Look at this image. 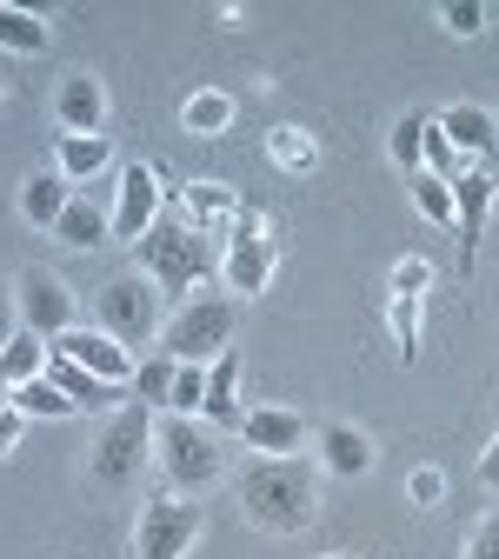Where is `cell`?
Returning a JSON list of instances; mask_svg holds the SVG:
<instances>
[{"instance_id": "1", "label": "cell", "mask_w": 499, "mask_h": 559, "mask_svg": "<svg viewBox=\"0 0 499 559\" xmlns=\"http://www.w3.org/2000/svg\"><path fill=\"white\" fill-rule=\"evenodd\" d=\"M240 513L273 533V539H294L320 520V479L307 460H260L247 479H240Z\"/></svg>"}, {"instance_id": "2", "label": "cell", "mask_w": 499, "mask_h": 559, "mask_svg": "<svg viewBox=\"0 0 499 559\" xmlns=\"http://www.w3.org/2000/svg\"><path fill=\"white\" fill-rule=\"evenodd\" d=\"M140 260H147V280L167 294V300H180L187 307V294L200 287V280L213 273V247L187 227V214H174V206H161V221L147 227V240L133 247Z\"/></svg>"}, {"instance_id": "3", "label": "cell", "mask_w": 499, "mask_h": 559, "mask_svg": "<svg viewBox=\"0 0 499 559\" xmlns=\"http://www.w3.org/2000/svg\"><path fill=\"white\" fill-rule=\"evenodd\" d=\"M154 453H161V473L174 493H200V486H213L227 473V453H221V433L200 427V419H154Z\"/></svg>"}, {"instance_id": "4", "label": "cell", "mask_w": 499, "mask_h": 559, "mask_svg": "<svg viewBox=\"0 0 499 559\" xmlns=\"http://www.w3.org/2000/svg\"><path fill=\"white\" fill-rule=\"evenodd\" d=\"M234 326H240V307L234 300H187L167 326H161V354L167 360H180V367H213L227 354V340H234Z\"/></svg>"}, {"instance_id": "5", "label": "cell", "mask_w": 499, "mask_h": 559, "mask_svg": "<svg viewBox=\"0 0 499 559\" xmlns=\"http://www.w3.org/2000/svg\"><path fill=\"white\" fill-rule=\"evenodd\" d=\"M94 320H100V333H114L127 354L133 346H147V340H161V287L147 273H120V280H107L100 287V300H94Z\"/></svg>"}, {"instance_id": "6", "label": "cell", "mask_w": 499, "mask_h": 559, "mask_svg": "<svg viewBox=\"0 0 499 559\" xmlns=\"http://www.w3.org/2000/svg\"><path fill=\"white\" fill-rule=\"evenodd\" d=\"M273 266H280V247H273V234H266V214L240 200L234 240L221 247V280H227V294L260 300V294H266V280H273Z\"/></svg>"}, {"instance_id": "7", "label": "cell", "mask_w": 499, "mask_h": 559, "mask_svg": "<svg viewBox=\"0 0 499 559\" xmlns=\"http://www.w3.org/2000/svg\"><path fill=\"white\" fill-rule=\"evenodd\" d=\"M147 447H154V406H120L107 427H100V440H94V479L100 486H127L140 466H147Z\"/></svg>"}, {"instance_id": "8", "label": "cell", "mask_w": 499, "mask_h": 559, "mask_svg": "<svg viewBox=\"0 0 499 559\" xmlns=\"http://www.w3.org/2000/svg\"><path fill=\"white\" fill-rule=\"evenodd\" d=\"M206 513L200 500L187 493H154L147 513H140V533H133V559H187V546L200 539Z\"/></svg>"}, {"instance_id": "9", "label": "cell", "mask_w": 499, "mask_h": 559, "mask_svg": "<svg viewBox=\"0 0 499 559\" xmlns=\"http://www.w3.org/2000/svg\"><path fill=\"white\" fill-rule=\"evenodd\" d=\"M14 294H21V326H27V333H40L47 346H54L67 326H81V300L67 294V280H60V273H40V266H27Z\"/></svg>"}, {"instance_id": "10", "label": "cell", "mask_w": 499, "mask_h": 559, "mask_svg": "<svg viewBox=\"0 0 499 559\" xmlns=\"http://www.w3.org/2000/svg\"><path fill=\"white\" fill-rule=\"evenodd\" d=\"M161 174L147 167V160H133V167H120V187H114V206H107V214H114V240L120 247H140V240H147V227L161 221Z\"/></svg>"}, {"instance_id": "11", "label": "cell", "mask_w": 499, "mask_h": 559, "mask_svg": "<svg viewBox=\"0 0 499 559\" xmlns=\"http://www.w3.org/2000/svg\"><path fill=\"white\" fill-rule=\"evenodd\" d=\"M47 354H60V360L87 367L94 380H114V386H127V393H133V367H140V360L127 354L114 333H100V326H67V333L47 346Z\"/></svg>"}, {"instance_id": "12", "label": "cell", "mask_w": 499, "mask_h": 559, "mask_svg": "<svg viewBox=\"0 0 499 559\" xmlns=\"http://www.w3.org/2000/svg\"><path fill=\"white\" fill-rule=\"evenodd\" d=\"M486 214H492V174H486V167H466V174L453 180V227H460V266H466V280H473V266H479Z\"/></svg>"}, {"instance_id": "13", "label": "cell", "mask_w": 499, "mask_h": 559, "mask_svg": "<svg viewBox=\"0 0 499 559\" xmlns=\"http://www.w3.org/2000/svg\"><path fill=\"white\" fill-rule=\"evenodd\" d=\"M180 214H187V227L221 253L227 240H234V214H240V193L234 187H221V180H193L187 193H180Z\"/></svg>"}, {"instance_id": "14", "label": "cell", "mask_w": 499, "mask_h": 559, "mask_svg": "<svg viewBox=\"0 0 499 559\" xmlns=\"http://www.w3.org/2000/svg\"><path fill=\"white\" fill-rule=\"evenodd\" d=\"M240 440H247L260 460H294V453L307 447V419H300L294 406H247Z\"/></svg>"}, {"instance_id": "15", "label": "cell", "mask_w": 499, "mask_h": 559, "mask_svg": "<svg viewBox=\"0 0 499 559\" xmlns=\"http://www.w3.org/2000/svg\"><path fill=\"white\" fill-rule=\"evenodd\" d=\"M200 419H206L213 433H240V419H247V406H240V354H221V360L206 367Z\"/></svg>"}, {"instance_id": "16", "label": "cell", "mask_w": 499, "mask_h": 559, "mask_svg": "<svg viewBox=\"0 0 499 559\" xmlns=\"http://www.w3.org/2000/svg\"><path fill=\"white\" fill-rule=\"evenodd\" d=\"M54 120H60V133H100V120H107V87H100L94 74H67L60 94H54Z\"/></svg>"}, {"instance_id": "17", "label": "cell", "mask_w": 499, "mask_h": 559, "mask_svg": "<svg viewBox=\"0 0 499 559\" xmlns=\"http://www.w3.org/2000/svg\"><path fill=\"white\" fill-rule=\"evenodd\" d=\"M47 380L74 400L81 413H120L127 406V386H114V380H94L87 367H74V360H60V354H47Z\"/></svg>"}, {"instance_id": "18", "label": "cell", "mask_w": 499, "mask_h": 559, "mask_svg": "<svg viewBox=\"0 0 499 559\" xmlns=\"http://www.w3.org/2000/svg\"><path fill=\"white\" fill-rule=\"evenodd\" d=\"M320 466L333 473V479H360V473H373V440L360 433V427H320Z\"/></svg>"}, {"instance_id": "19", "label": "cell", "mask_w": 499, "mask_h": 559, "mask_svg": "<svg viewBox=\"0 0 499 559\" xmlns=\"http://www.w3.org/2000/svg\"><path fill=\"white\" fill-rule=\"evenodd\" d=\"M114 160V140L107 133H60V154H54V167L67 174V187H87L100 167Z\"/></svg>"}, {"instance_id": "20", "label": "cell", "mask_w": 499, "mask_h": 559, "mask_svg": "<svg viewBox=\"0 0 499 559\" xmlns=\"http://www.w3.org/2000/svg\"><path fill=\"white\" fill-rule=\"evenodd\" d=\"M67 200H74L67 174H60V167H40V174H27V187H21V214H27L34 227H60Z\"/></svg>"}, {"instance_id": "21", "label": "cell", "mask_w": 499, "mask_h": 559, "mask_svg": "<svg viewBox=\"0 0 499 559\" xmlns=\"http://www.w3.org/2000/svg\"><path fill=\"white\" fill-rule=\"evenodd\" d=\"M440 133L453 140L460 154H473V160H486V154L499 147V120H492L486 107H447V114H440Z\"/></svg>"}, {"instance_id": "22", "label": "cell", "mask_w": 499, "mask_h": 559, "mask_svg": "<svg viewBox=\"0 0 499 559\" xmlns=\"http://www.w3.org/2000/svg\"><path fill=\"white\" fill-rule=\"evenodd\" d=\"M54 234H60L67 247H100V240H114V214H107V206H100L94 193H74Z\"/></svg>"}, {"instance_id": "23", "label": "cell", "mask_w": 499, "mask_h": 559, "mask_svg": "<svg viewBox=\"0 0 499 559\" xmlns=\"http://www.w3.org/2000/svg\"><path fill=\"white\" fill-rule=\"evenodd\" d=\"M0 47H8V53H47V47H54L47 14H34V8H8V0H0Z\"/></svg>"}, {"instance_id": "24", "label": "cell", "mask_w": 499, "mask_h": 559, "mask_svg": "<svg viewBox=\"0 0 499 559\" xmlns=\"http://www.w3.org/2000/svg\"><path fill=\"white\" fill-rule=\"evenodd\" d=\"M40 373H47V340L21 326L8 346H0V380H8V386H27V380H40Z\"/></svg>"}, {"instance_id": "25", "label": "cell", "mask_w": 499, "mask_h": 559, "mask_svg": "<svg viewBox=\"0 0 499 559\" xmlns=\"http://www.w3.org/2000/svg\"><path fill=\"white\" fill-rule=\"evenodd\" d=\"M8 400H14V413H34V419H74V413H81V406L67 400L47 373H40V380H27V386H8Z\"/></svg>"}, {"instance_id": "26", "label": "cell", "mask_w": 499, "mask_h": 559, "mask_svg": "<svg viewBox=\"0 0 499 559\" xmlns=\"http://www.w3.org/2000/svg\"><path fill=\"white\" fill-rule=\"evenodd\" d=\"M180 127H187V133H227V127H234V100L206 87V94H193V100L180 107Z\"/></svg>"}, {"instance_id": "27", "label": "cell", "mask_w": 499, "mask_h": 559, "mask_svg": "<svg viewBox=\"0 0 499 559\" xmlns=\"http://www.w3.org/2000/svg\"><path fill=\"white\" fill-rule=\"evenodd\" d=\"M266 154L287 167V174H313V160H320V147H313L300 127H273V133H266Z\"/></svg>"}, {"instance_id": "28", "label": "cell", "mask_w": 499, "mask_h": 559, "mask_svg": "<svg viewBox=\"0 0 499 559\" xmlns=\"http://www.w3.org/2000/svg\"><path fill=\"white\" fill-rule=\"evenodd\" d=\"M419 167H426V174H440V180H460V174H466V154L453 147L447 133H440V120H426V140H419Z\"/></svg>"}, {"instance_id": "29", "label": "cell", "mask_w": 499, "mask_h": 559, "mask_svg": "<svg viewBox=\"0 0 499 559\" xmlns=\"http://www.w3.org/2000/svg\"><path fill=\"white\" fill-rule=\"evenodd\" d=\"M174 367H180V360L147 354V360L133 367V400H140V406H167V393H174Z\"/></svg>"}, {"instance_id": "30", "label": "cell", "mask_w": 499, "mask_h": 559, "mask_svg": "<svg viewBox=\"0 0 499 559\" xmlns=\"http://www.w3.org/2000/svg\"><path fill=\"white\" fill-rule=\"evenodd\" d=\"M406 187H413V206H419L426 221H433V227H453V180H440V174H413Z\"/></svg>"}, {"instance_id": "31", "label": "cell", "mask_w": 499, "mask_h": 559, "mask_svg": "<svg viewBox=\"0 0 499 559\" xmlns=\"http://www.w3.org/2000/svg\"><path fill=\"white\" fill-rule=\"evenodd\" d=\"M419 140H426V120H419V114H400V120H393V133H387L393 167H400L406 180H413V174H426V167H419Z\"/></svg>"}, {"instance_id": "32", "label": "cell", "mask_w": 499, "mask_h": 559, "mask_svg": "<svg viewBox=\"0 0 499 559\" xmlns=\"http://www.w3.org/2000/svg\"><path fill=\"white\" fill-rule=\"evenodd\" d=\"M200 400H206V367H174V393H167V413L193 419V413H200Z\"/></svg>"}, {"instance_id": "33", "label": "cell", "mask_w": 499, "mask_h": 559, "mask_svg": "<svg viewBox=\"0 0 499 559\" xmlns=\"http://www.w3.org/2000/svg\"><path fill=\"white\" fill-rule=\"evenodd\" d=\"M387 326H393L400 360H413L419 354V300H387Z\"/></svg>"}, {"instance_id": "34", "label": "cell", "mask_w": 499, "mask_h": 559, "mask_svg": "<svg viewBox=\"0 0 499 559\" xmlns=\"http://www.w3.org/2000/svg\"><path fill=\"white\" fill-rule=\"evenodd\" d=\"M426 287H433V266H426V260H419V253H413V260H400V266H393V300H419V294H426Z\"/></svg>"}, {"instance_id": "35", "label": "cell", "mask_w": 499, "mask_h": 559, "mask_svg": "<svg viewBox=\"0 0 499 559\" xmlns=\"http://www.w3.org/2000/svg\"><path fill=\"white\" fill-rule=\"evenodd\" d=\"M440 21H447L453 34H466V40H473V34L486 27V8H479V0H447V8H440Z\"/></svg>"}, {"instance_id": "36", "label": "cell", "mask_w": 499, "mask_h": 559, "mask_svg": "<svg viewBox=\"0 0 499 559\" xmlns=\"http://www.w3.org/2000/svg\"><path fill=\"white\" fill-rule=\"evenodd\" d=\"M440 493H447V473H433V466H419V473L406 479V500H413V507H440Z\"/></svg>"}, {"instance_id": "37", "label": "cell", "mask_w": 499, "mask_h": 559, "mask_svg": "<svg viewBox=\"0 0 499 559\" xmlns=\"http://www.w3.org/2000/svg\"><path fill=\"white\" fill-rule=\"evenodd\" d=\"M466 559H499V513L479 520V533L466 539Z\"/></svg>"}, {"instance_id": "38", "label": "cell", "mask_w": 499, "mask_h": 559, "mask_svg": "<svg viewBox=\"0 0 499 559\" xmlns=\"http://www.w3.org/2000/svg\"><path fill=\"white\" fill-rule=\"evenodd\" d=\"M21 427H27V413H14V406H0V460H8V453L21 447Z\"/></svg>"}, {"instance_id": "39", "label": "cell", "mask_w": 499, "mask_h": 559, "mask_svg": "<svg viewBox=\"0 0 499 559\" xmlns=\"http://www.w3.org/2000/svg\"><path fill=\"white\" fill-rule=\"evenodd\" d=\"M479 479H486V486H492V493H499V440L486 447V460H479Z\"/></svg>"}, {"instance_id": "40", "label": "cell", "mask_w": 499, "mask_h": 559, "mask_svg": "<svg viewBox=\"0 0 499 559\" xmlns=\"http://www.w3.org/2000/svg\"><path fill=\"white\" fill-rule=\"evenodd\" d=\"M326 559H353V552H326Z\"/></svg>"}]
</instances>
